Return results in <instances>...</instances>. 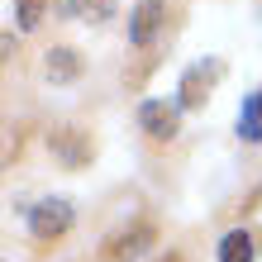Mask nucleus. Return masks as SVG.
I'll use <instances>...</instances> for the list:
<instances>
[{
	"label": "nucleus",
	"mask_w": 262,
	"mask_h": 262,
	"mask_svg": "<svg viewBox=\"0 0 262 262\" xmlns=\"http://www.w3.org/2000/svg\"><path fill=\"white\" fill-rule=\"evenodd\" d=\"M210 76H220V62H210V67H191L186 76H181V105H200V100H205Z\"/></svg>",
	"instance_id": "obj_6"
},
{
	"label": "nucleus",
	"mask_w": 262,
	"mask_h": 262,
	"mask_svg": "<svg viewBox=\"0 0 262 262\" xmlns=\"http://www.w3.org/2000/svg\"><path fill=\"white\" fill-rule=\"evenodd\" d=\"M29 229H34V238H62L72 229V205L67 200H38L29 210Z\"/></svg>",
	"instance_id": "obj_1"
},
{
	"label": "nucleus",
	"mask_w": 262,
	"mask_h": 262,
	"mask_svg": "<svg viewBox=\"0 0 262 262\" xmlns=\"http://www.w3.org/2000/svg\"><path fill=\"white\" fill-rule=\"evenodd\" d=\"M158 243V229L152 224H134L129 234H115L110 243H105V262H124V257H138L143 248H152Z\"/></svg>",
	"instance_id": "obj_3"
},
{
	"label": "nucleus",
	"mask_w": 262,
	"mask_h": 262,
	"mask_svg": "<svg viewBox=\"0 0 262 262\" xmlns=\"http://www.w3.org/2000/svg\"><path fill=\"white\" fill-rule=\"evenodd\" d=\"M253 234L248 229H229V234L220 238V262H253Z\"/></svg>",
	"instance_id": "obj_7"
},
{
	"label": "nucleus",
	"mask_w": 262,
	"mask_h": 262,
	"mask_svg": "<svg viewBox=\"0 0 262 262\" xmlns=\"http://www.w3.org/2000/svg\"><path fill=\"white\" fill-rule=\"evenodd\" d=\"M162 29V5L158 0H143V5L134 10V24H129V38L138 43V48H148L152 43V34Z\"/></svg>",
	"instance_id": "obj_4"
},
{
	"label": "nucleus",
	"mask_w": 262,
	"mask_h": 262,
	"mask_svg": "<svg viewBox=\"0 0 262 262\" xmlns=\"http://www.w3.org/2000/svg\"><path fill=\"white\" fill-rule=\"evenodd\" d=\"M67 10L86 14V19H105V14L115 10V0H67Z\"/></svg>",
	"instance_id": "obj_11"
},
{
	"label": "nucleus",
	"mask_w": 262,
	"mask_h": 262,
	"mask_svg": "<svg viewBox=\"0 0 262 262\" xmlns=\"http://www.w3.org/2000/svg\"><path fill=\"white\" fill-rule=\"evenodd\" d=\"M76 72H81V62H76L72 48H53L48 53V76H53V81H72Z\"/></svg>",
	"instance_id": "obj_9"
},
{
	"label": "nucleus",
	"mask_w": 262,
	"mask_h": 262,
	"mask_svg": "<svg viewBox=\"0 0 262 262\" xmlns=\"http://www.w3.org/2000/svg\"><path fill=\"white\" fill-rule=\"evenodd\" d=\"M167 262H181V257H167Z\"/></svg>",
	"instance_id": "obj_12"
},
{
	"label": "nucleus",
	"mask_w": 262,
	"mask_h": 262,
	"mask_svg": "<svg viewBox=\"0 0 262 262\" xmlns=\"http://www.w3.org/2000/svg\"><path fill=\"white\" fill-rule=\"evenodd\" d=\"M43 10H48V0H14V19H19V29H38Z\"/></svg>",
	"instance_id": "obj_10"
},
{
	"label": "nucleus",
	"mask_w": 262,
	"mask_h": 262,
	"mask_svg": "<svg viewBox=\"0 0 262 262\" xmlns=\"http://www.w3.org/2000/svg\"><path fill=\"white\" fill-rule=\"evenodd\" d=\"M138 124H143L148 138H158V143H167V138H177V105H167V100H143L138 105Z\"/></svg>",
	"instance_id": "obj_2"
},
{
	"label": "nucleus",
	"mask_w": 262,
	"mask_h": 262,
	"mask_svg": "<svg viewBox=\"0 0 262 262\" xmlns=\"http://www.w3.org/2000/svg\"><path fill=\"white\" fill-rule=\"evenodd\" d=\"M53 148H57V152H62V158H67L72 167L91 158V148L81 143V134H76V129H62V134H53Z\"/></svg>",
	"instance_id": "obj_8"
},
{
	"label": "nucleus",
	"mask_w": 262,
	"mask_h": 262,
	"mask_svg": "<svg viewBox=\"0 0 262 262\" xmlns=\"http://www.w3.org/2000/svg\"><path fill=\"white\" fill-rule=\"evenodd\" d=\"M238 138L243 143H262V91H253L238 110Z\"/></svg>",
	"instance_id": "obj_5"
}]
</instances>
